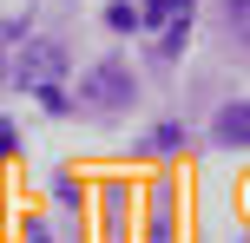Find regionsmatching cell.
<instances>
[{"instance_id": "obj_1", "label": "cell", "mask_w": 250, "mask_h": 243, "mask_svg": "<svg viewBox=\"0 0 250 243\" xmlns=\"http://www.w3.org/2000/svg\"><path fill=\"white\" fill-rule=\"evenodd\" d=\"M60 79H66V53L53 46V39H26L20 59H13V86L46 92V86H60Z\"/></svg>"}, {"instance_id": "obj_2", "label": "cell", "mask_w": 250, "mask_h": 243, "mask_svg": "<svg viewBox=\"0 0 250 243\" xmlns=\"http://www.w3.org/2000/svg\"><path fill=\"white\" fill-rule=\"evenodd\" d=\"M79 99L92 105V112H112V105H132V73H125V59H105L86 73V86H79Z\"/></svg>"}, {"instance_id": "obj_3", "label": "cell", "mask_w": 250, "mask_h": 243, "mask_svg": "<svg viewBox=\"0 0 250 243\" xmlns=\"http://www.w3.org/2000/svg\"><path fill=\"white\" fill-rule=\"evenodd\" d=\"M244 131H250V105L230 99L224 112H217V145H230V151H237V145H244Z\"/></svg>"}, {"instance_id": "obj_4", "label": "cell", "mask_w": 250, "mask_h": 243, "mask_svg": "<svg viewBox=\"0 0 250 243\" xmlns=\"http://www.w3.org/2000/svg\"><path fill=\"white\" fill-rule=\"evenodd\" d=\"M105 26H112V33H132V26H138V7H125V0L105 7Z\"/></svg>"}, {"instance_id": "obj_5", "label": "cell", "mask_w": 250, "mask_h": 243, "mask_svg": "<svg viewBox=\"0 0 250 243\" xmlns=\"http://www.w3.org/2000/svg\"><path fill=\"white\" fill-rule=\"evenodd\" d=\"M138 20H145V26H165V20H171V0H145V7H138Z\"/></svg>"}, {"instance_id": "obj_6", "label": "cell", "mask_w": 250, "mask_h": 243, "mask_svg": "<svg viewBox=\"0 0 250 243\" xmlns=\"http://www.w3.org/2000/svg\"><path fill=\"white\" fill-rule=\"evenodd\" d=\"M151 145H158V151H178V145H185V131H178V125H158V131H151Z\"/></svg>"}, {"instance_id": "obj_7", "label": "cell", "mask_w": 250, "mask_h": 243, "mask_svg": "<svg viewBox=\"0 0 250 243\" xmlns=\"http://www.w3.org/2000/svg\"><path fill=\"white\" fill-rule=\"evenodd\" d=\"M13 145H20V131H13V125H7V118H0V158H7V151H13Z\"/></svg>"}, {"instance_id": "obj_8", "label": "cell", "mask_w": 250, "mask_h": 243, "mask_svg": "<svg viewBox=\"0 0 250 243\" xmlns=\"http://www.w3.org/2000/svg\"><path fill=\"white\" fill-rule=\"evenodd\" d=\"M0 79H7V66H0Z\"/></svg>"}]
</instances>
